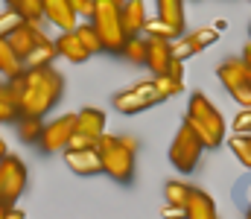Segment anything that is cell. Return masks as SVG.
I'll use <instances>...</instances> for the list:
<instances>
[{"instance_id": "f546056e", "label": "cell", "mask_w": 251, "mask_h": 219, "mask_svg": "<svg viewBox=\"0 0 251 219\" xmlns=\"http://www.w3.org/2000/svg\"><path fill=\"white\" fill-rule=\"evenodd\" d=\"M196 53H201V47H199L190 35H178V38L173 41V56H176V59L187 62L190 56H196Z\"/></svg>"}, {"instance_id": "ab89813d", "label": "cell", "mask_w": 251, "mask_h": 219, "mask_svg": "<svg viewBox=\"0 0 251 219\" xmlns=\"http://www.w3.org/2000/svg\"><path fill=\"white\" fill-rule=\"evenodd\" d=\"M6 155H9V149H6V141H3V138H0V161H3V158H6Z\"/></svg>"}, {"instance_id": "d590c367", "label": "cell", "mask_w": 251, "mask_h": 219, "mask_svg": "<svg viewBox=\"0 0 251 219\" xmlns=\"http://www.w3.org/2000/svg\"><path fill=\"white\" fill-rule=\"evenodd\" d=\"M170 73L181 79V76H184V62H181V59H173V65H170Z\"/></svg>"}, {"instance_id": "836d02e7", "label": "cell", "mask_w": 251, "mask_h": 219, "mask_svg": "<svg viewBox=\"0 0 251 219\" xmlns=\"http://www.w3.org/2000/svg\"><path fill=\"white\" fill-rule=\"evenodd\" d=\"M70 3H73V9H76V15H79V18L91 21V15H94V6H97V0H70Z\"/></svg>"}, {"instance_id": "f35d334b", "label": "cell", "mask_w": 251, "mask_h": 219, "mask_svg": "<svg viewBox=\"0 0 251 219\" xmlns=\"http://www.w3.org/2000/svg\"><path fill=\"white\" fill-rule=\"evenodd\" d=\"M21 217H24V211H18V208L12 205V211H9V217H6V219H21Z\"/></svg>"}, {"instance_id": "6da1fadb", "label": "cell", "mask_w": 251, "mask_h": 219, "mask_svg": "<svg viewBox=\"0 0 251 219\" xmlns=\"http://www.w3.org/2000/svg\"><path fill=\"white\" fill-rule=\"evenodd\" d=\"M62 94H64V79L62 73L53 71V65L24 71V91H21L24 114H38V117L50 114V108H56Z\"/></svg>"}, {"instance_id": "7402d4cb", "label": "cell", "mask_w": 251, "mask_h": 219, "mask_svg": "<svg viewBox=\"0 0 251 219\" xmlns=\"http://www.w3.org/2000/svg\"><path fill=\"white\" fill-rule=\"evenodd\" d=\"M56 56H59V47H56V41L47 38V41H41V44L24 59V65H26V71H29V68H47V65H53Z\"/></svg>"}, {"instance_id": "8fae6325", "label": "cell", "mask_w": 251, "mask_h": 219, "mask_svg": "<svg viewBox=\"0 0 251 219\" xmlns=\"http://www.w3.org/2000/svg\"><path fill=\"white\" fill-rule=\"evenodd\" d=\"M64 164L76 172V175H100V172H105L102 170V155H100V149L97 146H91V149H64Z\"/></svg>"}, {"instance_id": "e575fe53", "label": "cell", "mask_w": 251, "mask_h": 219, "mask_svg": "<svg viewBox=\"0 0 251 219\" xmlns=\"http://www.w3.org/2000/svg\"><path fill=\"white\" fill-rule=\"evenodd\" d=\"M234 132H251V108H243L234 120Z\"/></svg>"}, {"instance_id": "9a60e30c", "label": "cell", "mask_w": 251, "mask_h": 219, "mask_svg": "<svg viewBox=\"0 0 251 219\" xmlns=\"http://www.w3.org/2000/svg\"><path fill=\"white\" fill-rule=\"evenodd\" d=\"M120 15H123L126 35H140L143 32V24L149 21V12H146V3L143 0H126Z\"/></svg>"}, {"instance_id": "277c9868", "label": "cell", "mask_w": 251, "mask_h": 219, "mask_svg": "<svg viewBox=\"0 0 251 219\" xmlns=\"http://www.w3.org/2000/svg\"><path fill=\"white\" fill-rule=\"evenodd\" d=\"M120 9H123V6H117V3H111V0H97L94 15H91L97 32H100V38H102V47H105L108 53H120L123 44H126V38H128V35H126Z\"/></svg>"}, {"instance_id": "8d00e7d4", "label": "cell", "mask_w": 251, "mask_h": 219, "mask_svg": "<svg viewBox=\"0 0 251 219\" xmlns=\"http://www.w3.org/2000/svg\"><path fill=\"white\" fill-rule=\"evenodd\" d=\"M243 62H246V68H249V73H251V44L243 50Z\"/></svg>"}, {"instance_id": "7c38bea8", "label": "cell", "mask_w": 251, "mask_h": 219, "mask_svg": "<svg viewBox=\"0 0 251 219\" xmlns=\"http://www.w3.org/2000/svg\"><path fill=\"white\" fill-rule=\"evenodd\" d=\"M41 6H44V21H50L62 32L79 26V15H76L70 0H41Z\"/></svg>"}, {"instance_id": "ac0fdd59", "label": "cell", "mask_w": 251, "mask_h": 219, "mask_svg": "<svg viewBox=\"0 0 251 219\" xmlns=\"http://www.w3.org/2000/svg\"><path fill=\"white\" fill-rule=\"evenodd\" d=\"M24 114L21 108V97L9 88V82L0 85V123H18Z\"/></svg>"}, {"instance_id": "d6986e66", "label": "cell", "mask_w": 251, "mask_h": 219, "mask_svg": "<svg viewBox=\"0 0 251 219\" xmlns=\"http://www.w3.org/2000/svg\"><path fill=\"white\" fill-rule=\"evenodd\" d=\"M24 71H26L24 56H18V50L9 44V38H0V73H3V79H12Z\"/></svg>"}, {"instance_id": "4fadbf2b", "label": "cell", "mask_w": 251, "mask_h": 219, "mask_svg": "<svg viewBox=\"0 0 251 219\" xmlns=\"http://www.w3.org/2000/svg\"><path fill=\"white\" fill-rule=\"evenodd\" d=\"M56 47H59V56L67 59L70 65H82V62H88L94 53L82 44V38L76 35V29H64L62 35L56 38Z\"/></svg>"}, {"instance_id": "9c48e42d", "label": "cell", "mask_w": 251, "mask_h": 219, "mask_svg": "<svg viewBox=\"0 0 251 219\" xmlns=\"http://www.w3.org/2000/svg\"><path fill=\"white\" fill-rule=\"evenodd\" d=\"M73 132H76V114H62V117L44 123V132H41L38 144H41L44 152H64Z\"/></svg>"}, {"instance_id": "3957f363", "label": "cell", "mask_w": 251, "mask_h": 219, "mask_svg": "<svg viewBox=\"0 0 251 219\" xmlns=\"http://www.w3.org/2000/svg\"><path fill=\"white\" fill-rule=\"evenodd\" d=\"M97 149H100V155H102V170H105V175H111L114 181H131V175H134V152H137V141L134 138H114V135H102L100 141H97Z\"/></svg>"}, {"instance_id": "d6a6232c", "label": "cell", "mask_w": 251, "mask_h": 219, "mask_svg": "<svg viewBox=\"0 0 251 219\" xmlns=\"http://www.w3.org/2000/svg\"><path fill=\"white\" fill-rule=\"evenodd\" d=\"M100 138H91V135H85V132H73L70 135V149H91V146H97Z\"/></svg>"}, {"instance_id": "4dcf8cb0", "label": "cell", "mask_w": 251, "mask_h": 219, "mask_svg": "<svg viewBox=\"0 0 251 219\" xmlns=\"http://www.w3.org/2000/svg\"><path fill=\"white\" fill-rule=\"evenodd\" d=\"M219 35H222V29H219L216 24H213V26H201V29H193V32H190V38H193L201 50H207L210 44H216V41H219Z\"/></svg>"}, {"instance_id": "5b68a950", "label": "cell", "mask_w": 251, "mask_h": 219, "mask_svg": "<svg viewBox=\"0 0 251 219\" xmlns=\"http://www.w3.org/2000/svg\"><path fill=\"white\" fill-rule=\"evenodd\" d=\"M201 152H204V144L201 138L190 129L187 123L176 132L173 144H170V164L178 170V172H193L201 161Z\"/></svg>"}, {"instance_id": "d4e9b609", "label": "cell", "mask_w": 251, "mask_h": 219, "mask_svg": "<svg viewBox=\"0 0 251 219\" xmlns=\"http://www.w3.org/2000/svg\"><path fill=\"white\" fill-rule=\"evenodd\" d=\"M228 146H231V152L237 155V161L251 170V132H234L231 141H228Z\"/></svg>"}, {"instance_id": "484cf974", "label": "cell", "mask_w": 251, "mask_h": 219, "mask_svg": "<svg viewBox=\"0 0 251 219\" xmlns=\"http://www.w3.org/2000/svg\"><path fill=\"white\" fill-rule=\"evenodd\" d=\"M190 193H193V187L184 184V181H167V205L184 211L190 202Z\"/></svg>"}, {"instance_id": "1f68e13d", "label": "cell", "mask_w": 251, "mask_h": 219, "mask_svg": "<svg viewBox=\"0 0 251 219\" xmlns=\"http://www.w3.org/2000/svg\"><path fill=\"white\" fill-rule=\"evenodd\" d=\"M26 18L21 15V12H15V9H6L3 15H0V38H9V32L15 29V26H21Z\"/></svg>"}, {"instance_id": "2e32d148", "label": "cell", "mask_w": 251, "mask_h": 219, "mask_svg": "<svg viewBox=\"0 0 251 219\" xmlns=\"http://www.w3.org/2000/svg\"><path fill=\"white\" fill-rule=\"evenodd\" d=\"M76 132H85L91 138H102L105 135V111H100V108L76 111Z\"/></svg>"}, {"instance_id": "ba28073f", "label": "cell", "mask_w": 251, "mask_h": 219, "mask_svg": "<svg viewBox=\"0 0 251 219\" xmlns=\"http://www.w3.org/2000/svg\"><path fill=\"white\" fill-rule=\"evenodd\" d=\"M24 190H26V167L21 158L6 155L0 161V202L15 205Z\"/></svg>"}, {"instance_id": "ffe728a7", "label": "cell", "mask_w": 251, "mask_h": 219, "mask_svg": "<svg viewBox=\"0 0 251 219\" xmlns=\"http://www.w3.org/2000/svg\"><path fill=\"white\" fill-rule=\"evenodd\" d=\"M120 56H123L126 62H131V65H146V56H149V38L140 32V35H128L123 44V50H120Z\"/></svg>"}, {"instance_id": "83f0119b", "label": "cell", "mask_w": 251, "mask_h": 219, "mask_svg": "<svg viewBox=\"0 0 251 219\" xmlns=\"http://www.w3.org/2000/svg\"><path fill=\"white\" fill-rule=\"evenodd\" d=\"M6 3H9V9L21 12L26 21H44V6H41V0H6Z\"/></svg>"}, {"instance_id": "7a4b0ae2", "label": "cell", "mask_w": 251, "mask_h": 219, "mask_svg": "<svg viewBox=\"0 0 251 219\" xmlns=\"http://www.w3.org/2000/svg\"><path fill=\"white\" fill-rule=\"evenodd\" d=\"M184 123L201 138L204 149H216V146L225 144V132H228L225 117H222V111H219L201 91H193V94H190L187 120H184Z\"/></svg>"}, {"instance_id": "b9f144b4", "label": "cell", "mask_w": 251, "mask_h": 219, "mask_svg": "<svg viewBox=\"0 0 251 219\" xmlns=\"http://www.w3.org/2000/svg\"><path fill=\"white\" fill-rule=\"evenodd\" d=\"M249 35H251V32H249ZM249 44H251V41H249Z\"/></svg>"}, {"instance_id": "60d3db41", "label": "cell", "mask_w": 251, "mask_h": 219, "mask_svg": "<svg viewBox=\"0 0 251 219\" xmlns=\"http://www.w3.org/2000/svg\"><path fill=\"white\" fill-rule=\"evenodd\" d=\"M111 3H117V6H123V3H126V0H111Z\"/></svg>"}, {"instance_id": "4316f807", "label": "cell", "mask_w": 251, "mask_h": 219, "mask_svg": "<svg viewBox=\"0 0 251 219\" xmlns=\"http://www.w3.org/2000/svg\"><path fill=\"white\" fill-rule=\"evenodd\" d=\"M76 35L82 38V44H85L91 53H100V50H105V47H102V38H100V32H97V26H94V21H85V24H79V26H76Z\"/></svg>"}, {"instance_id": "30bf717a", "label": "cell", "mask_w": 251, "mask_h": 219, "mask_svg": "<svg viewBox=\"0 0 251 219\" xmlns=\"http://www.w3.org/2000/svg\"><path fill=\"white\" fill-rule=\"evenodd\" d=\"M41 41H47V35H44V29H41V21H24L21 26H15L12 32H9V44L18 50V56H29Z\"/></svg>"}, {"instance_id": "e0dca14e", "label": "cell", "mask_w": 251, "mask_h": 219, "mask_svg": "<svg viewBox=\"0 0 251 219\" xmlns=\"http://www.w3.org/2000/svg\"><path fill=\"white\" fill-rule=\"evenodd\" d=\"M184 217H190V219H216V205H213V199H210L204 190H196V187H193L190 202H187V208H184Z\"/></svg>"}, {"instance_id": "5bb4252c", "label": "cell", "mask_w": 251, "mask_h": 219, "mask_svg": "<svg viewBox=\"0 0 251 219\" xmlns=\"http://www.w3.org/2000/svg\"><path fill=\"white\" fill-rule=\"evenodd\" d=\"M173 41H164V38H149V56H146V68L155 73V76H164L170 73L173 65Z\"/></svg>"}, {"instance_id": "44dd1931", "label": "cell", "mask_w": 251, "mask_h": 219, "mask_svg": "<svg viewBox=\"0 0 251 219\" xmlns=\"http://www.w3.org/2000/svg\"><path fill=\"white\" fill-rule=\"evenodd\" d=\"M143 35L146 38H164V41H176L178 35H184L178 26H173L170 21H164V18H149L146 24H143Z\"/></svg>"}, {"instance_id": "74e56055", "label": "cell", "mask_w": 251, "mask_h": 219, "mask_svg": "<svg viewBox=\"0 0 251 219\" xmlns=\"http://www.w3.org/2000/svg\"><path fill=\"white\" fill-rule=\"evenodd\" d=\"M9 211H12V205H6V202H0V219L9 217Z\"/></svg>"}, {"instance_id": "8992f818", "label": "cell", "mask_w": 251, "mask_h": 219, "mask_svg": "<svg viewBox=\"0 0 251 219\" xmlns=\"http://www.w3.org/2000/svg\"><path fill=\"white\" fill-rule=\"evenodd\" d=\"M219 82L225 85V91L231 94V99L243 108H251V73L243 59H225L216 68Z\"/></svg>"}, {"instance_id": "cb8c5ba5", "label": "cell", "mask_w": 251, "mask_h": 219, "mask_svg": "<svg viewBox=\"0 0 251 219\" xmlns=\"http://www.w3.org/2000/svg\"><path fill=\"white\" fill-rule=\"evenodd\" d=\"M158 3V18L170 21L173 26H178L184 32L187 21H184V0H155Z\"/></svg>"}, {"instance_id": "f1b7e54d", "label": "cell", "mask_w": 251, "mask_h": 219, "mask_svg": "<svg viewBox=\"0 0 251 219\" xmlns=\"http://www.w3.org/2000/svg\"><path fill=\"white\" fill-rule=\"evenodd\" d=\"M155 85H158V91H161L164 99H173V97H178V94L184 91V79H178V76H173V73L155 76Z\"/></svg>"}, {"instance_id": "603a6c76", "label": "cell", "mask_w": 251, "mask_h": 219, "mask_svg": "<svg viewBox=\"0 0 251 219\" xmlns=\"http://www.w3.org/2000/svg\"><path fill=\"white\" fill-rule=\"evenodd\" d=\"M41 132H44V117H38V114H21V120H18V135H21V141L38 144V141H41Z\"/></svg>"}, {"instance_id": "7bdbcfd3", "label": "cell", "mask_w": 251, "mask_h": 219, "mask_svg": "<svg viewBox=\"0 0 251 219\" xmlns=\"http://www.w3.org/2000/svg\"><path fill=\"white\" fill-rule=\"evenodd\" d=\"M249 217H251V211H249Z\"/></svg>"}, {"instance_id": "52a82bcc", "label": "cell", "mask_w": 251, "mask_h": 219, "mask_svg": "<svg viewBox=\"0 0 251 219\" xmlns=\"http://www.w3.org/2000/svg\"><path fill=\"white\" fill-rule=\"evenodd\" d=\"M158 102H164V97H161L155 79L137 82V85L126 88V91H120V94L114 97V108H117L120 114H140V111H149V108L158 105Z\"/></svg>"}]
</instances>
